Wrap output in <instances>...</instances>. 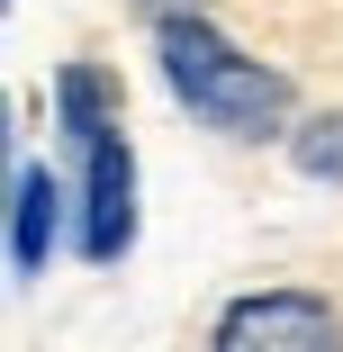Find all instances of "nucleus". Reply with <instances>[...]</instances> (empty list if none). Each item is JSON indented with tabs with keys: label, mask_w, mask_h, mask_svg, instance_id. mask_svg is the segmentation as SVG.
<instances>
[{
	"label": "nucleus",
	"mask_w": 343,
	"mask_h": 352,
	"mask_svg": "<svg viewBox=\"0 0 343 352\" xmlns=\"http://www.w3.org/2000/svg\"><path fill=\"white\" fill-rule=\"evenodd\" d=\"M289 163H298L307 181H334V190H343V109H325V118H307V126L289 135Z\"/></svg>",
	"instance_id": "nucleus-5"
},
{
	"label": "nucleus",
	"mask_w": 343,
	"mask_h": 352,
	"mask_svg": "<svg viewBox=\"0 0 343 352\" xmlns=\"http://www.w3.org/2000/svg\"><path fill=\"white\" fill-rule=\"evenodd\" d=\"M54 226H63V190H54V172H45V163H19V181H10V271H19V280H45Z\"/></svg>",
	"instance_id": "nucleus-4"
},
{
	"label": "nucleus",
	"mask_w": 343,
	"mask_h": 352,
	"mask_svg": "<svg viewBox=\"0 0 343 352\" xmlns=\"http://www.w3.org/2000/svg\"><path fill=\"white\" fill-rule=\"evenodd\" d=\"M154 54H163L172 100L190 118H208L217 135H235V145H262V135L289 126V82L271 73V63H253L244 45H226L208 19H163Z\"/></svg>",
	"instance_id": "nucleus-1"
},
{
	"label": "nucleus",
	"mask_w": 343,
	"mask_h": 352,
	"mask_svg": "<svg viewBox=\"0 0 343 352\" xmlns=\"http://www.w3.org/2000/svg\"><path fill=\"white\" fill-rule=\"evenodd\" d=\"M208 352H343V316L316 289H244L217 307Z\"/></svg>",
	"instance_id": "nucleus-3"
},
{
	"label": "nucleus",
	"mask_w": 343,
	"mask_h": 352,
	"mask_svg": "<svg viewBox=\"0 0 343 352\" xmlns=\"http://www.w3.org/2000/svg\"><path fill=\"white\" fill-rule=\"evenodd\" d=\"M135 10H145V19L163 28V19H208V0H135Z\"/></svg>",
	"instance_id": "nucleus-6"
},
{
	"label": "nucleus",
	"mask_w": 343,
	"mask_h": 352,
	"mask_svg": "<svg viewBox=\"0 0 343 352\" xmlns=\"http://www.w3.org/2000/svg\"><path fill=\"white\" fill-rule=\"evenodd\" d=\"M54 118L82 145V262H118L135 244V154L118 135V100L91 63H63L54 82Z\"/></svg>",
	"instance_id": "nucleus-2"
}]
</instances>
